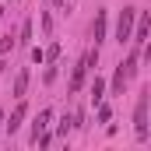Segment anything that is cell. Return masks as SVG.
Segmentation results:
<instances>
[{"mask_svg":"<svg viewBox=\"0 0 151 151\" xmlns=\"http://www.w3.org/2000/svg\"><path fill=\"white\" fill-rule=\"evenodd\" d=\"M102 39H106V11H99V14H95V46H99Z\"/></svg>","mask_w":151,"mask_h":151,"instance_id":"cell-6","label":"cell"},{"mask_svg":"<svg viewBox=\"0 0 151 151\" xmlns=\"http://www.w3.org/2000/svg\"><path fill=\"white\" fill-rule=\"evenodd\" d=\"M134 14H137V11L123 7V14H119V25H116V42H127V39H130V25H134Z\"/></svg>","mask_w":151,"mask_h":151,"instance_id":"cell-2","label":"cell"},{"mask_svg":"<svg viewBox=\"0 0 151 151\" xmlns=\"http://www.w3.org/2000/svg\"><path fill=\"white\" fill-rule=\"evenodd\" d=\"M11 46H14V39H11V35H4V39H0V53H7Z\"/></svg>","mask_w":151,"mask_h":151,"instance_id":"cell-11","label":"cell"},{"mask_svg":"<svg viewBox=\"0 0 151 151\" xmlns=\"http://www.w3.org/2000/svg\"><path fill=\"white\" fill-rule=\"evenodd\" d=\"M21 119H25V102H18V109H14V113H11V119H7V130H11V134H14V130H18V127H21Z\"/></svg>","mask_w":151,"mask_h":151,"instance_id":"cell-4","label":"cell"},{"mask_svg":"<svg viewBox=\"0 0 151 151\" xmlns=\"http://www.w3.org/2000/svg\"><path fill=\"white\" fill-rule=\"evenodd\" d=\"M28 39H32V25L25 21V25H21V42H28Z\"/></svg>","mask_w":151,"mask_h":151,"instance_id":"cell-12","label":"cell"},{"mask_svg":"<svg viewBox=\"0 0 151 151\" xmlns=\"http://www.w3.org/2000/svg\"><path fill=\"white\" fill-rule=\"evenodd\" d=\"M25 91H28V70H18V77H14V95L21 99Z\"/></svg>","mask_w":151,"mask_h":151,"instance_id":"cell-7","label":"cell"},{"mask_svg":"<svg viewBox=\"0 0 151 151\" xmlns=\"http://www.w3.org/2000/svg\"><path fill=\"white\" fill-rule=\"evenodd\" d=\"M53 4H56V7H63V0H53Z\"/></svg>","mask_w":151,"mask_h":151,"instance_id":"cell-13","label":"cell"},{"mask_svg":"<svg viewBox=\"0 0 151 151\" xmlns=\"http://www.w3.org/2000/svg\"><path fill=\"white\" fill-rule=\"evenodd\" d=\"M56 56H60V46H56V42H53V46H49V49H46V60H49V63H53V60H56Z\"/></svg>","mask_w":151,"mask_h":151,"instance_id":"cell-10","label":"cell"},{"mask_svg":"<svg viewBox=\"0 0 151 151\" xmlns=\"http://www.w3.org/2000/svg\"><path fill=\"white\" fill-rule=\"evenodd\" d=\"M127 81H130V77H127V67L119 63V67H116V77H113V91L116 95H123V84H127Z\"/></svg>","mask_w":151,"mask_h":151,"instance_id":"cell-5","label":"cell"},{"mask_svg":"<svg viewBox=\"0 0 151 151\" xmlns=\"http://www.w3.org/2000/svg\"><path fill=\"white\" fill-rule=\"evenodd\" d=\"M148 39V14H141V25H137V35H134V42H144Z\"/></svg>","mask_w":151,"mask_h":151,"instance_id":"cell-8","label":"cell"},{"mask_svg":"<svg viewBox=\"0 0 151 151\" xmlns=\"http://www.w3.org/2000/svg\"><path fill=\"white\" fill-rule=\"evenodd\" d=\"M134 123H137V141H148V95H141V99H137Z\"/></svg>","mask_w":151,"mask_h":151,"instance_id":"cell-1","label":"cell"},{"mask_svg":"<svg viewBox=\"0 0 151 151\" xmlns=\"http://www.w3.org/2000/svg\"><path fill=\"white\" fill-rule=\"evenodd\" d=\"M102 88H106V84L95 77V84H91V95H95V102H102Z\"/></svg>","mask_w":151,"mask_h":151,"instance_id":"cell-9","label":"cell"},{"mask_svg":"<svg viewBox=\"0 0 151 151\" xmlns=\"http://www.w3.org/2000/svg\"><path fill=\"white\" fill-rule=\"evenodd\" d=\"M46 123H49V109H39L35 123H32V141H35L39 134H46Z\"/></svg>","mask_w":151,"mask_h":151,"instance_id":"cell-3","label":"cell"}]
</instances>
